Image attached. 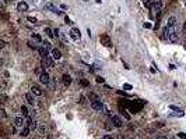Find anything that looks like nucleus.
I'll return each instance as SVG.
<instances>
[{"label": "nucleus", "instance_id": "a211bd4d", "mask_svg": "<svg viewBox=\"0 0 186 139\" xmlns=\"http://www.w3.org/2000/svg\"><path fill=\"white\" fill-rule=\"evenodd\" d=\"M29 131H31V128H29V127H24L23 131H21V136H28Z\"/></svg>", "mask_w": 186, "mask_h": 139}, {"label": "nucleus", "instance_id": "a878e982", "mask_svg": "<svg viewBox=\"0 0 186 139\" xmlns=\"http://www.w3.org/2000/svg\"><path fill=\"white\" fill-rule=\"evenodd\" d=\"M88 97H90V99H91V100H92V102H94V100H98V97H97V96H95V95H94V93H90V96H88Z\"/></svg>", "mask_w": 186, "mask_h": 139}, {"label": "nucleus", "instance_id": "2f4dec72", "mask_svg": "<svg viewBox=\"0 0 186 139\" xmlns=\"http://www.w3.org/2000/svg\"><path fill=\"white\" fill-rule=\"evenodd\" d=\"M64 21L67 22V24H71V21H70V18H69V17H64Z\"/></svg>", "mask_w": 186, "mask_h": 139}, {"label": "nucleus", "instance_id": "1a4fd4ad", "mask_svg": "<svg viewBox=\"0 0 186 139\" xmlns=\"http://www.w3.org/2000/svg\"><path fill=\"white\" fill-rule=\"evenodd\" d=\"M17 10L18 11H27L28 10V4L25 2H18L17 3Z\"/></svg>", "mask_w": 186, "mask_h": 139}, {"label": "nucleus", "instance_id": "cd10ccee", "mask_svg": "<svg viewBox=\"0 0 186 139\" xmlns=\"http://www.w3.org/2000/svg\"><path fill=\"white\" fill-rule=\"evenodd\" d=\"M178 136L181 138V139H186V134H185V132H179Z\"/></svg>", "mask_w": 186, "mask_h": 139}, {"label": "nucleus", "instance_id": "f8f14e48", "mask_svg": "<svg viewBox=\"0 0 186 139\" xmlns=\"http://www.w3.org/2000/svg\"><path fill=\"white\" fill-rule=\"evenodd\" d=\"M167 26H176V17L175 16H171L167 21Z\"/></svg>", "mask_w": 186, "mask_h": 139}, {"label": "nucleus", "instance_id": "9d476101", "mask_svg": "<svg viewBox=\"0 0 186 139\" xmlns=\"http://www.w3.org/2000/svg\"><path fill=\"white\" fill-rule=\"evenodd\" d=\"M169 109H171V110H173V111H176V116H178V117H183V116H185V111L181 110V109H178L176 106H172V104H171Z\"/></svg>", "mask_w": 186, "mask_h": 139}, {"label": "nucleus", "instance_id": "58836bf2", "mask_svg": "<svg viewBox=\"0 0 186 139\" xmlns=\"http://www.w3.org/2000/svg\"><path fill=\"white\" fill-rule=\"evenodd\" d=\"M183 47L186 49V36H185V42H183Z\"/></svg>", "mask_w": 186, "mask_h": 139}, {"label": "nucleus", "instance_id": "9b49d317", "mask_svg": "<svg viewBox=\"0 0 186 139\" xmlns=\"http://www.w3.org/2000/svg\"><path fill=\"white\" fill-rule=\"evenodd\" d=\"M52 57H53V60H60L62 58V52L58 50V49H53L52 50Z\"/></svg>", "mask_w": 186, "mask_h": 139}, {"label": "nucleus", "instance_id": "b1692460", "mask_svg": "<svg viewBox=\"0 0 186 139\" xmlns=\"http://www.w3.org/2000/svg\"><path fill=\"white\" fill-rule=\"evenodd\" d=\"M95 81H97L98 84H104V82H105V79L102 78V76H97V78H95Z\"/></svg>", "mask_w": 186, "mask_h": 139}, {"label": "nucleus", "instance_id": "bb28decb", "mask_svg": "<svg viewBox=\"0 0 186 139\" xmlns=\"http://www.w3.org/2000/svg\"><path fill=\"white\" fill-rule=\"evenodd\" d=\"M123 89H126V90H132V85L125 84V85H123Z\"/></svg>", "mask_w": 186, "mask_h": 139}, {"label": "nucleus", "instance_id": "4468645a", "mask_svg": "<svg viewBox=\"0 0 186 139\" xmlns=\"http://www.w3.org/2000/svg\"><path fill=\"white\" fill-rule=\"evenodd\" d=\"M38 52H39L41 57L45 58V57H48V52H49V49H46V47H38Z\"/></svg>", "mask_w": 186, "mask_h": 139}, {"label": "nucleus", "instance_id": "4c0bfd02", "mask_svg": "<svg viewBox=\"0 0 186 139\" xmlns=\"http://www.w3.org/2000/svg\"><path fill=\"white\" fill-rule=\"evenodd\" d=\"M155 139H168V138H165V136H157Z\"/></svg>", "mask_w": 186, "mask_h": 139}, {"label": "nucleus", "instance_id": "393cba45", "mask_svg": "<svg viewBox=\"0 0 186 139\" xmlns=\"http://www.w3.org/2000/svg\"><path fill=\"white\" fill-rule=\"evenodd\" d=\"M27 20H28L31 24H37V18H35V17H28Z\"/></svg>", "mask_w": 186, "mask_h": 139}, {"label": "nucleus", "instance_id": "e433bc0d", "mask_svg": "<svg viewBox=\"0 0 186 139\" xmlns=\"http://www.w3.org/2000/svg\"><path fill=\"white\" fill-rule=\"evenodd\" d=\"M4 45H6V43H4V40H0V46H2V47H4Z\"/></svg>", "mask_w": 186, "mask_h": 139}, {"label": "nucleus", "instance_id": "6e6552de", "mask_svg": "<svg viewBox=\"0 0 186 139\" xmlns=\"http://www.w3.org/2000/svg\"><path fill=\"white\" fill-rule=\"evenodd\" d=\"M62 82H63V85L69 86V85L71 84V76L69 75V74H63L62 75Z\"/></svg>", "mask_w": 186, "mask_h": 139}, {"label": "nucleus", "instance_id": "dca6fc26", "mask_svg": "<svg viewBox=\"0 0 186 139\" xmlns=\"http://www.w3.org/2000/svg\"><path fill=\"white\" fill-rule=\"evenodd\" d=\"M14 125L16 127H24V118L23 117H16L14 118Z\"/></svg>", "mask_w": 186, "mask_h": 139}, {"label": "nucleus", "instance_id": "20e7f679", "mask_svg": "<svg viewBox=\"0 0 186 139\" xmlns=\"http://www.w3.org/2000/svg\"><path fill=\"white\" fill-rule=\"evenodd\" d=\"M91 107L94 109V110H97V111L104 110V104H102L101 100H94V102H91Z\"/></svg>", "mask_w": 186, "mask_h": 139}, {"label": "nucleus", "instance_id": "412c9836", "mask_svg": "<svg viewBox=\"0 0 186 139\" xmlns=\"http://www.w3.org/2000/svg\"><path fill=\"white\" fill-rule=\"evenodd\" d=\"M32 38H34L35 42H42V38H41L39 34H34V35H32Z\"/></svg>", "mask_w": 186, "mask_h": 139}, {"label": "nucleus", "instance_id": "c756f323", "mask_svg": "<svg viewBox=\"0 0 186 139\" xmlns=\"http://www.w3.org/2000/svg\"><path fill=\"white\" fill-rule=\"evenodd\" d=\"M143 26L147 28V29H150V28H151V24H150V22H144V25H143Z\"/></svg>", "mask_w": 186, "mask_h": 139}, {"label": "nucleus", "instance_id": "7ed1b4c3", "mask_svg": "<svg viewBox=\"0 0 186 139\" xmlns=\"http://www.w3.org/2000/svg\"><path fill=\"white\" fill-rule=\"evenodd\" d=\"M70 36H71V39H73V40H79V39H80V36H81V32H80V29H77V28H71V31H70Z\"/></svg>", "mask_w": 186, "mask_h": 139}, {"label": "nucleus", "instance_id": "ddd939ff", "mask_svg": "<svg viewBox=\"0 0 186 139\" xmlns=\"http://www.w3.org/2000/svg\"><path fill=\"white\" fill-rule=\"evenodd\" d=\"M167 39L169 40L171 43H176L179 40V38H178V34H171V35H168Z\"/></svg>", "mask_w": 186, "mask_h": 139}, {"label": "nucleus", "instance_id": "f03ea898", "mask_svg": "<svg viewBox=\"0 0 186 139\" xmlns=\"http://www.w3.org/2000/svg\"><path fill=\"white\" fill-rule=\"evenodd\" d=\"M111 122H112V125L116 127V128H121V127L123 125L122 120H121V118H119L118 116H112V117H111Z\"/></svg>", "mask_w": 186, "mask_h": 139}, {"label": "nucleus", "instance_id": "7c9ffc66", "mask_svg": "<svg viewBox=\"0 0 186 139\" xmlns=\"http://www.w3.org/2000/svg\"><path fill=\"white\" fill-rule=\"evenodd\" d=\"M84 102H85V97L81 96V97H80V103H81V104H84Z\"/></svg>", "mask_w": 186, "mask_h": 139}, {"label": "nucleus", "instance_id": "a19ab883", "mask_svg": "<svg viewBox=\"0 0 186 139\" xmlns=\"http://www.w3.org/2000/svg\"><path fill=\"white\" fill-rule=\"evenodd\" d=\"M132 139H134V138H132Z\"/></svg>", "mask_w": 186, "mask_h": 139}, {"label": "nucleus", "instance_id": "423d86ee", "mask_svg": "<svg viewBox=\"0 0 186 139\" xmlns=\"http://www.w3.org/2000/svg\"><path fill=\"white\" fill-rule=\"evenodd\" d=\"M31 93L34 95V96H42V95H43V90H42L39 86H37V85H34V86L31 88Z\"/></svg>", "mask_w": 186, "mask_h": 139}, {"label": "nucleus", "instance_id": "f257e3e1", "mask_svg": "<svg viewBox=\"0 0 186 139\" xmlns=\"http://www.w3.org/2000/svg\"><path fill=\"white\" fill-rule=\"evenodd\" d=\"M100 42H101V45L105 46V47H112V42H111V38L108 36L106 34L102 35V36L100 38Z\"/></svg>", "mask_w": 186, "mask_h": 139}, {"label": "nucleus", "instance_id": "4be33fe9", "mask_svg": "<svg viewBox=\"0 0 186 139\" xmlns=\"http://www.w3.org/2000/svg\"><path fill=\"white\" fill-rule=\"evenodd\" d=\"M28 127H29V128H31V131H34V129H37V121L34 120V121H32V122L28 125Z\"/></svg>", "mask_w": 186, "mask_h": 139}, {"label": "nucleus", "instance_id": "39448f33", "mask_svg": "<svg viewBox=\"0 0 186 139\" xmlns=\"http://www.w3.org/2000/svg\"><path fill=\"white\" fill-rule=\"evenodd\" d=\"M39 81L42 82V84H45V85H48L50 82V76H49V74L48 72H43V74H41L39 75Z\"/></svg>", "mask_w": 186, "mask_h": 139}, {"label": "nucleus", "instance_id": "aec40b11", "mask_svg": "<svg viewBox=\"0 0 186 139\" xmlns=\"http://www.w3.org/2000/svg\"><path fill=\"white\" fill-rule=\"evenodd\" d=\"M79 84L81 85L83 88H87V86H88V85H90V82L87 81V79H80V81H79Z\"/></svg>", "mask_w": 186, "mask_h": 139}, {"label": "nucleus", "instance_id": "c85d7f7f", "mask_svg": "<svg viewBox=\"0 0 186 139\" xmlns=\"http://www.w3.org/2000/svg\"><path fill=\"white\" fill-rule=\"evenodd\" d=\"M164 127V122H157L155 124V128H162Z\"/></svg>", "mask_w": 186, "mask_h": 139}, {"label": "nucleus", "instance_id": "473e14b6", "mask_svg": "<svg viewBox=\"0 0 186 139\" xmlns=\"http://www.w3.org/2000/svg\"><path fill=\"white\" fill-rule=\"evenodd\" d=\"M45 46H46V49L50 50V43H49V42H45Z\"/></svg>", "mask_w": 186, "mask_h": 139}, {"label": "nucleus", "instance_id": "f704fd0d", "mask_svg": "<svg viewBox=\"0 0 186 139\" xmlns=\"http://www.w3.org/2000/svg\"><path fill=\"white\" fill-rule=\"evenodd\" d=\"M2 117H6V110L4 109H2Z\"/></svg>", "mask_w": 186, "mask_h": 139}, {"label": "nucleus", "instance_id": "f3484780", "mask_svg": "<svg viewBox=\"0 0 186 139\" xmlns=\"http://www.w3.org/2000/svg\"><path fill=\"white\" fill-rule=\"evenodd\" d=\"M45 34H46L50 38V39H53V38H56V36H55V32H53L50 28H46V29H45Z\"/></svg>", "mask_w": 186, "mask_h": 139}, {"label": "nucleus", "instance_id": "ea45409f", "mask_svg": "<svg viewBox=\"0 0 186 139\" xmlns=\"http://www.w3.org/2000/svg\"><path fill=\"white\" fill-rule=\"evenodd\" d=\"M97 3H101V0H97Z\"/></svg>", "mask_w": 186, "mask_h": 139}, {"label": "nucleus", "instance_id": "0eeeda50", "mask_svg": "<svg viewBox=\"0 0 186 139\" xmlns=\"http://www.w3.org/2000/svg\"><path fill=\"white\" fill-rule=\"evenodd\" d=\"M45 8H48V10H50V11H53V13H56L58 16H62V14H63L62 11H59L58 8H56L55 6L52 4V3H46V4H45Z\"/></svg>", "mask_w": 186, "mask_h": 139}, {"label": "nucleus", "instance_id": "6ab92c4d", "mask_svg": "<svg viewBox=\"0 0 186 139\" xmlns=\"http://www.w3.org/2000/svg\"><path fill=\"white\" fill-rule=\"evenodd\" d=\"M21 113H23L24 117H29V116H31V114L28 113V109H27L25 106H21Z\"/></svg>", "mask_w": 186, "mask_h": 139}, {"label": "nucleus", "instance_id": "5701e85b", "mask_svg": "<svg viewBox=\"0 0 186 139\" xmlns=\"http://www.w3.org/2000/svg\"><path fill=\"white\" fill-rule=\"evenodd\" d=\"M45 71H43V68H42V67H38L37 70H35V74H38V75H41V74H43Z\"/></svg>", "mask_w": 186, "mask_h": 139}, {"label": "nucleus", "instance_id": "2eb2a0df", "mask_svg": "<svg viewBox=\"0 0 186 139\" xmlns=\"http://www.w3.org/2000/svg\"><path fill=\"white\" fill-rule=\"evenodd\" d=\"M25 99H27V102H28L29 104H32V106L35 104V100H34V95H32L31 92L25 93Z\"/></svg>", "mask_w": 186, "mask_h": 139}, {"label": "nucleus", "instance_id": "c9c22d12", "mask_svg": "<svg viewBox=\"0 0 186 139\" xmlns=\"http://www.w3.org/2000/svg\"><path fill=\"white\" fill-rule=\"evenodd\" d=\"M102 139H112V136H111V135H105Z\"/></svg>", "mask_w": 186, "mask_h": 139}, {"label": "nucleus", "instance_id": "72a5a7b5", "mask_svg": "<svg viewBox=\"0 0 186 139\" xmlns=\"http://www.w3.org/2000/svg\"><path fill=\"white\" fill-rule=\"evenodd\" d=\"M150 70H151V72H152V74H155V72H157V70L154 68V66H152V67H151V68H150Z\"/></svg>", "mask_w": 186, "mask_h": 139}]
</instances>
